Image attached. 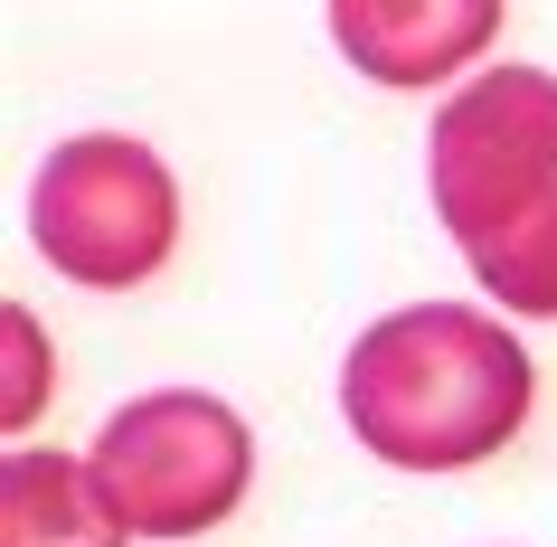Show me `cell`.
<instances>
[{
    "label": "cell",
    "mask_w": 557,
    "mask_h": 547,
    "mask_svg": "<svg viewBox=\"0 0 557 547\" xmlns=\"http://www.w3.org/2000/svg\"><path fill=\"white\" fill-rule=\"evenodd\" d=\"M10 349H20V406H10V425H29V406H38V321L29 312H10Z\"/></svg>",
    "instance_id": "obj_8"
},
{
    "label": "cell",
    "mask_w": 557,
    "mask_h": 547,
    "mask_svg": "<svg viewBox=\"0 0 557 547\" xmlns=\"http://www.w3.org/2000/svg\"><path fill=\"white\" fill-rule=\"evenodd\" d=\"M500 38V0H341L331 48L379 86H444Z\"/></svg>",
    "instance_id": "obj_5"
},
{
    "label": "cell",
    "mask_w": 557,
    "mask_h": 547,
    "mask_svg": "<svg viewBox=\"0 0 557 547\" xmlns=\"http://www.w3.org/2000/svg\"><path fill=\"white\" fill-rule=\"evenodd\" d=\"M425 189L454 246H482L520 208L557 189V76L548 66H482L425 133Z\"/></svg>",
    "instance_id": "obj_4"
},
{
    "label": "cell",
    "mask_w": 557,
    "mask_h": 547,
    "mask_svg": "<svg viewBox=\"0 0 557 547\" xmlns=\"http://www.w3.org/2000/svg\"><path fill=\"white\" fill-rule=\"evenodd\" d=\"M29 236L48 256V274H66L86 293H133L180 246V189H171L151 142H133V133H76L29 179Z\"/></svg>",
    "instance_id": "obj_3"
},
{
    "label": "cell",
    "mask_w": 557,
    "mask_h": 547,
    "mask_svg": "<svg viewBox=\"0 0 557 547\" xmlns=\"http://www.w3.org/2000/svg\"><path fill=\"white\" fill-rule=\"evenodd\" d=\"M539 406V369L500 312L472 302H407L359 331L341 359V415L397 472H463L492 462Z\"/></svg>",
    "instance_id": "obj_1"
},
{
    "label": "cell",
    "mask_w": 557,
    "mask_h": 547,
    "mask_svg": "<svg viewBox=\"0 0 557 547\" xmlns=\"http://www.w3.org/2000/svg\"><path fill=\"white\" fill-rule=\"evenodd\" d=\"M463 256H472V284L492 293L500 312L557 321V189L539 208H520L510 227H492L482 246H463Z\"/></svg>",
    "instance_id": "obj_7"
},
{
    "label": "cell",
    "mask_w": 557,
    "mask_h": 547,
    "mask_svg": "<svg viewBox=\"0 0 557 547\" xmlns=\"http://www.w3.org/2000/svg\"><path fill=\"white\" fill-rule=\"evenodd\" d=\"M123 538L133 529L104 510V490L76 453L20 444L0 462V547H123Z\"/></svg>",
    "instance_id": "obj_6"
},
{
    "label": "cell",
    "mask_w": 557,
    "mask_h": 547,
    "mask_svg": "<svg viewBox=\"0 0 557 547\" xmlns=\"http://www.w3.org/2000/svg\"><path fill=\"white\" fill-rule=\"evenodd\" d=\"M86 472L133 538H208L256 482V434L199 387H151L104 415Z\"/></svg>",
    "instance_id": "obj_2"
}]
</instances>
